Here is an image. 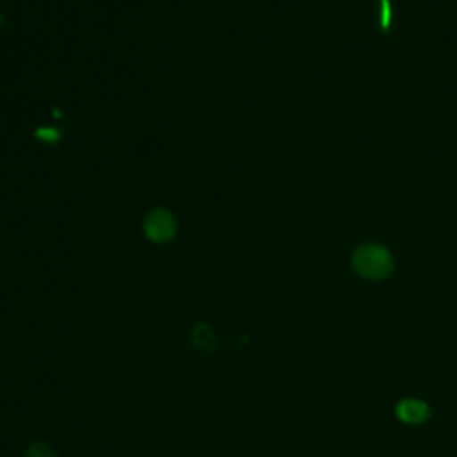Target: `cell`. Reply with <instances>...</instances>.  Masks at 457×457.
<instances>
[{
  "label": "cell",
  "mask_w": 457,
  "mask_h": 457,
  "mask_svg": "<svg viewBox=\"0 0 457 457\" xmlns=\"http://www.w3.org/2000/svg\"><path fill=\"white\" fill-rule=\"evenodd\" d=\"M398 418L405 423H421L428 418V407L420 400H403L396 407Z\"/></svg>",
  "instance_id": "3957f363"
},
{
  "label": "cell",
  "mask_w": 457,
  "mask_h": 457,
  "mask_svg": "<svg viewBox=\"0 0 457 457\" xmlns=\"http://www.w3.org/2000/svg\"><path fill=\"white\" fill-rule=\"evenodd\" d=\"M25 457H57V453L50 445L43 441H36L27 448Z\"/></svg>",
  "instance_id": "5b68a950"
},
{
  "label": "cell",
  "mask_w": 457,
  "mask_h": 457,
  "mask_svg": "<svg viewBox=\"0 0 457 457\" xmlns=\"http://www.w3.org/2000/svg\"><path fill=\"white\" fill-rule=\"evenodd\" d=\"M2 23H4V18H2V12H0V27H2Z\"/></svg>",
  "instance_id": "52a82bcc"
},
{
  "label": "cell",
  "mask_w": 457,
  "mask_h": 457,
  "mask_svg": "<svg viewBox=\"0 0 457 457\" xmlns=\"http://www.w3.org/2000/svg\"><path fill=\"white\" fill-rule=\"evenodd\" d=\"M382 4V29L387 30L389 21H391V7H389V0H380Z\"/></svg>",
  "instance_id": "8992f818"
},
{
  "label": "cell",
  "mask_w": 457,
  "mask_h": 457,
  "mask_svg": "<svg viewBox=\"0 0 457 457\" xmlns=\"http://www.w3.org/2000/svg\"><path fill=\"white\" fill-rule=\"evenodd\" d=\"M143 232L154 243H168L177 232V220L168 209L157 207L145 216Z\"/></svg>",
  "instance_id": "7a4b0ae2"
},
{
  "label": "cell",
  "mask_w": 457,
  "mask_h": 457,
  "mask_svg": "<svg viewBox=\"0 0 457 457\" xmlns=\"http://www.w3.org/2000/svg\"><path fill=\"white\" fill-rule=\"evenodd\" d=\"M193 341H195L196 346H200L204 350H212L216 346V339L212 337V334L207 327H198L193 332Z\"/></svg>",
  "instance_id": "277c9868"
},
{
  "label": "cell",
  "mask_w": 457,
  "mask_h": 457,
  "mask_svg": "<svg viewBox=\"0 0 457 457\" xmlns=\"http://www.w3.org/2000/svg\"><path fill=\"white\" fill-rule=\"evenodd\" d=\"M353 271L366 280H384L395 270V257L380 243H362L352 253Z\"/></svg>",
  "instance_id": "6da1fadb"
}]
</instances>
